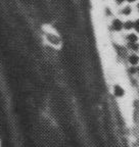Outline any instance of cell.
Wrapping results in <instances>:
<instances>
[{
    "label": "cell",
    "mask_w": 139,
    "mask_h": 147,
    "mask_svg": "<svg viewBox=\"0 0 139 147\" xmlns=\"http://www.w3.org/2000/svg\"><path fill=\"white\" fill-rule=\"evenodd\" d=\"M134 27V22L132 21H127L126 23H124V29L125 30H131Z\"/></svg>",
    "instance_id": "7"
},
{
    "label": "cell",
    "mask_w": 139,
    "mask_h": 147,
    "mask_svg": "<svg viewBox=\"0 0 139 147\" xmlns=\"http://www.w3.org/2000/svg\"><path fill=\"white\" fill-rule=\"evenodd\" d=\"M128 2H134V1H136V0H127Z\"/></svg>",
    "instance_id": "12"
},
{
    "label": "cell",
    "mask_w": 139,
    "mask_h": 147,
    "mask_svg": "<svg viewBox=\"0 0 139 147\" xmlns=\"http://www.w3.org/2000/svg\"><path fill=\"white\" fill-rule=\"evenodd\" d=\"M127 43H138V36L134 33H130L126 36Z\"/></svg>",
    "instance_id": "3"
},
{
    "label": "cell",
    "mask_w": 139,
    "mask_h": 147,
    "mask_svg": "<svg viewBox=\"0 0 139 147\" xmlns=\"http://www.w3.org/2000/svg\"><path fill=\"white\" fill-rule=\"evenodd\" d=\"M128 61H129V63L131 64L132 67H136L139 62V56L136 53H132V54H130L129 56H128Z\"/></svg>",
    "instance_id": "2"
},
{
    "label": "cell",
    "mask_w": 139,
    "mask_h": 147,
    "mask_svg": "<svg viewBox=\"0 0 139 147\" xmlns=\"http://www.w3.org/2000/svg\"><path fill=\"white\" fill-rule=\"evenodd\" d=\"M115 1H116V3H117V4H119V5H120V4H122V3H123L124 1H125V0H115Z\"/></svg>",
    "instance_id": "10"
},
{
    "label": "cell",
    "mask_w": 139,
    "mask_h": 147,
    "mask_svg": "<svg viewBox=\"0 0 139 147\" xmlns=\"http://www.w3.org/2000/svg\"><path fill=\"white\" fill-rule=\"evenodd\" d=\"M133 29H135V31H136L137 33H139V18H137L136 21L134 22V27H133Z\"/></svg>",
    "instance_id": "9"
},
{
    "label": "cell",
    "mask_w": 139,
    "mask_h": 147,
    "mask_svg": "<svg viewBox=\"0 0 139 147\" xmlns=\"http://www.w3.org/2000/svg\"><path fill=\"white\" fill-rule=\"evenodd\" d=\"M111 29L116 32H120L122 29H124V23L119 18H115L114 21L111 22Z\"/></svg>",
    "instance_id": "1"
},
{
    "label": "cell",
    "mask_w": 139,
    "mask_h": 147,
    "mask_svg": "<svg viewBox=\"0 0 139 147\" xmlns=\"http://www.w3.org/2000/svg\"><path fill=\"white\" fill-rule=\"evenodd\" d=\"M127 47L130 50L133 51H138L139 50V43H127Z\"/></svg>",
    "instance_id": "5"
},
{
    "label": "cell",
    "mask_w": 139,
    "mask_h": 147,
    "mask_svg": "<svg viewBox=\"0 0 139 147\" xmlns=\"http://www.w3.org/2000/svg\"><path fill=\"white\" fill-rule=\"evenodd\" d=\"M136 69H137V74H138V76H139V65L138 67H136Z\"/></svg>",
    "instance_id": "11"
},
{
    "label": "cell",
    "mask_w": 139,
    "mask_h": 147,
    "mask_svg": "<svg viewBox=\"0 0 139 147\" xmlns=\"http://www.w3.org/2000/svg\"><path fill=\"white\" fill-rule=\"evenodd\" d=\"M121 14H123V16H129V14H131V12H132V8L130 6H125L124 8H122V10H121Z\"/></svg>",
    "instance_id": "6"
},
{
    "label": "cell",
    "mask_w": 139,
    "mask_h": 147,
    "mask_svg": "<svg viewBox=\"0 0 139 147\" xmlns=\"http://www.w3.org/2000/svg\"><path fill=\"white\" fill-rule=\"evenodd\" d=\"M137 8H138V11H139V4H138V6H137Z\"/></svg>",
    "instance_id": "13"
},
{
    "label": "cell",
    "mask_w": 139,
    "mask_h": 147,
    "mask_svg": "<svg viewBox=\"0 0 139 147\" xmlns=\"http://www.w3.org/2000/svg\"><path fill=\"white\" fill-rule=\"evenodd\" d=\"M128 71H129L131 75H135V74H137V69H136V67H129V69H128Z\"/></svg>",
    "instance_id": "8"
},
{
    "label": "cell",
    "mask_w": 139,
    "mask_h": 147,
    "mask_svg": "<svg viewBox=\"0 0 139 147\" xmlns=\"http://www.w3.org/2000/svg\"><path fill=\"white\" fill-rule=\"evenodd\" d=\"M114 94L117 97H122L125 94V91H124L123 87H121L120 85H116L114 87Z\"/></svg>",
    "instance_id": "4"
}]
</instances>
